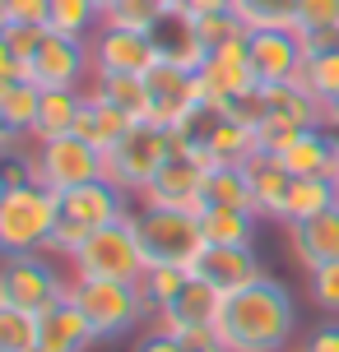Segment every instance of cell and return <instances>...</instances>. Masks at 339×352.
<instances>
[{
    "label": "cell",
    "instance_id": "23",
    "mask_svg": "<svg viewBox=\"0 0 339 352\" xmlns=\"http://www.w3.org/2000/svg\"><path fill=\"white\" fill-rule=\"evenodd\" d=\"M205 246H256V213L251 209H228V204H205L196 213Z\"/></svg>",
    "mask_w": 339,
    "mask_h": 352
},
{
    "label": "cell",
    "instance_id": "27",
    "mask_svg": "<svg viewBox=\"0 0 339 352\" xmlns=\"http://www.w3.org/2000/svg\"><path fill=\"white\" fill-rule=\"evenodd\" d=\"M265 93H269V116H284L293 125H325V102L302 79L298 84H274Z\"/></svg>",
    "mask_w": 339,
    "mask_h": 352
},
{
    "label": "cell",
    "instance_id": "7",
    "mask_svg": "<svg viewBox=\"0 0 339 352\" xmlns=\"http://www.w3.org/2000/svg\"><path fill=\"white\" fill-rule=\"evenodd\" d=\"M0 297H5V306L42 316L47 306L70 297V278L42 250H33V255H0Z\"/></svg>",
    "mask_w": 339,
    "mask_h": 352
},
{
    "label": "cell",
    "instance_id": "32",
    "mask_svg": "<svg viewBox=\"0 0 339 352\" xmlns=\"http://www.w3.org/2000/svg\"><path fill=\"white\" fill-rule=\"evenodd\" d=\"M232 14L247 23V33H256V28H293L298 0H232Z\"/></svg>",
    "mask_w": 339,
    "mask_h": 352
},
{
    "label": "cell",
    "instance_id": "53",
    "mask_svg": "<svg viewBox=\"0 0 339 352\" xmlns=\"http://www.w3.org/2000/svg\"><path fill=\"white\" fill-rule=\"evenodd\" d=\"M298 352H302V348H298Z\"/></svg>",
    "mask_w": 339,
    "mask_h": 352
},
{
    "label": "cell",
    "instance_id": "51",
    "mask_svg": "<svg viewBox=\"0 0 339 352\" xmlns=\"http://www.w3.org/2000/svg\"><path fill=\"white\" fill-rule=\"evenodd\" d=\"M0 10H5V0H0Z\"/></svg>",
    "mask_w": 339,
    "mask_h": 352
},
{
    "label": "cell",
    "instance_id": "34",
    "mask_svg": "<svg viewBox=\"0 0 339 352\" xmlns=\"http://www.w3.org/2000/svg\"><path fill=\"white\" fill-rule=\"evenodd\" d=\"M302 84L311 88L325 107L339 102V47H335V52H321V56H307Z\"/></svg>",
    "mask_w": 339,
    "mask_h": 352
},
{
    "label": "cell",
    "instance_id": "21",
    "mask_svg": "<svg viewBox=\"0 0 339 352\" xmlns=\"http://www.w3.org/2000/svg\"><path fill=\"white\" fill-rule=\"evenodd\" d=\"M130 125H135L130 111H121V107H112V102H103V98H89V93H84V107H79V116H74L70 135L98 144V148L107 153V148H116V144L130 135Z\"/></svg>",
    "mask_w": 339,
    "mask_h": 352
},
{
    "label": "cell",
    "instance_id": "37",
    "mask_svg": "<svg viewBox=\"0 0 339 352\" xmlns=\"http://www.w3.org/2000/svg\"><path fill=\"white\" fill-rule=\"evenodd\" d=\"M89 236H93L89 228H79L74 218H65V213H61V218H56V228H52V236H47V246H42V255H52V260H65V264H70Z\"/></svg>",
    "mask_w": 339,
    "mask_h": 352
},
{
    "label": "cell",
    "instance_id": "18",
    "mask_svg": "<svg viewBox=\"0 0 339 352\" xmlns=\"http://www.w3.org/2000/svg\"><path fill=\"white\" fill-rule=\"evenodd\" d=\"M288 228V255L302 269H321V264L339 260V204H330L316 218L302 223H284Z\"/></svg>",
    "mask_w": 339,
    "mask_h": 352
},
{
    "label": "cell",
    "instance_id": "16",
    "mask_svg": "<svg viewBox=\"0 0 339 352\" xmlns=\"http://www.w3.org/2000/svg\"><path fill=\"white\" fill-rule=\"evenodd\" d=\"M61 213L65 218H74L79 228H112V223H121V218H130V195L121 190V186H112L107 176H98V181H89V186H74V190L61 195Z\"/></svg>",
    "mask_w": 339,
    "mask_h": 352
},
{
    "label": "cell",
    "instance_id": "42",
    "mask_svg": "<svg viewBox=\"0 0 339 352\" xmlns=\"http://www.w3.org/2000/svg\"><path fill=\"white\" fill-rule=\"evenodd\" d=\"M130 352H191L181 338H172V334H163V329H149V334H140L135 338V348Z\"/></svg>",
    "mask_w": 339,
    "mask_h": 352
},
{
    "label": "cell",
    "instance_id": "49",
    "mask_svg": "<svg viewBox=\"0 0 339 352\" xmlns=\"http://www.w3.org/2000/svg\"><path fill=\"white\" fill-rule=\"evenodd\" d=\"M116 5H121V0H98V10H103V14H112Z\"/></svg>",
    "mask_w": 339,
    "mask_h": 352
},
{
    "label": "cell",
    "instance_id": "5",
    "mask_svg": "<svg viewBox=\"0 0 339 352\" xmlns=\"http://www.w3.org/2000/svg\"><path fill=\"white\" fill-rule=\"evenodd\" d=\"M130 228L140 236V250L149 264H181V269H191L196 255L205 250L200 218L186 209H144V204H135Z\"/></svg>",
    "mask_w": 339,
    "mask_h": 352
},
{
    "label": "cell",
    "instance_id": "45",
    "mask_svg": "<svg viewBox=\"0 0 339 352\" xmlns=\"http://www.w3.org/2000/svg\"><path fill=\"white\" fill-rule=\"evenodd\" d=\"M14 140H23V135H14V130H10V125L0 121V158H5V153H10V144Z\"/></svg>",
    "mask_w": 339,
    "mask_h": 352
},
{
    "label": "cell",
    "instance_id": "48",
    "mask_svg": "<svg viewBox=\"0 0 339 352\" xmlns=\"http://www.w3.org/2000/svg\"><path fill=\"white\" fill-rule=\"evenodd\" d=\"M191 352H228V348H223V343L214 338V343H205V348H191Z\"/></svg>",
    "mask_w": 339,
    "mask_h": 352
},
{
    "label": "cell",
    "instance_id": "12",
    "mask_svg": "<svg viewBox=\"0 0 339 352\" xmlns=\"http://www.w3.org/2000/svg\"><path fill=\"white\" fill-rule=\"evenodd\" d=\"M89 56L98 74H149L158 65V47L154 33L140 28H121V23H98V33L89 37Z\"/></svg>",
    "mask_w": 339,
    "mask_h": 352
},
{
    "label": "cell",
    "instance_id": "43",
    "mask_svg": "<svg viewBox=\"0 0 339 352\" xmlns=\"http://www.w3.org/2000/svg\"><path fill=\"white\" fill-rule=\"evenodd\" d=\"M302 352H339V320H325L311 329V338L302 343Z\"/></svg>",
    "mask_w": 339,
    "mask_h": 352
},
{
    "label": "cell",
    "instance_id": "17",
    "mask_svg": "<svg viewBox=\"0 0 339 352\" xmlns=\"http://www.w3.org/2000/svg\"><path fill=\"white\" fill-rule=\"evenodd\" d=\"M154 47H158V60L167 65H181V70H200L209 52H205V42H200V28H196V14L177 5V10H167V14L154 23Z\"/></svg>",
    "mask_w": 339,
    "mask_h": 352
},
{
    "label": "cell",
    "instance_id": "14",
    "mask_svg": "<svg viewBox=\"0 0 339 352\" xmlns=\"http://www.w3.org/2000/svg\"><path fill=\"white\" fill-rule=\"evenodd\" d=\"M144 84H149V116H144V121L163 125V130H177L196 107H205L200 84H196V70H181V65L158 60L154 70L144 74Z\"/></svg>",
    "mask_w": 339,
    "mask_h": 352
},
{
    "label": "cell",
    "instance_id": "39",
    "mask_svg": "<svg viewBox=\"0 0 339 352\" xmlns=\"http://www.w3.org/2000/svg\"><path fill=\"white\" fill-rule=\"evenodd\" d=\"M307 292L325 316H339V260L321 264V269H307Z\"/></svg>",
    "mask_w": 339,
    "mask_h": 352
},
{
    "label": "cell",
    "instance_id": "46",
    "mask_svg": "<svg viewBox=\"0 0 339 352\" xmlns=\"http://www.w3.org/2000/svg\"><path fill=\"white\" fill-rule=\"evenodd\" d=\"M325 130H339V102L325 107Z\"/></svg>",
    "mask_w": 339,
    "mask_h": 352
},
{
    "label": "cell",
    "instance_id": "20",
    "mask_svg": "<svg viewBox=\"0 0 339 352\" xmlns=\"http://www.w3.org/2000/svg\"><path fill=\"white\" fill-rule=\"evenodd\" d=\"M247 181H251V213L256 218H279L284 223V204L293 190V172L269 153H256L247 162Z\"/></svg>",
    "mask_w": 339,
    "mask_h": 352
},
{
    "label": "cell",
    "instance_id": "47",
    "mask_svg": "<svg viewBox=\"0 0 339 352\" xmlns=\"http://www.w3.org/2000/svg\"><path fill=\"white\" fill-rule=\"evenodd\" d=\"M330 181L339 186V140H335V162H330Z\"/></svg>",
    "mask_w": 339,
    "mask_h": 352
},
{
    "label": "cell",
    "instance_id": "11",
    "mask_svg": "<svg viewBox=\"0 0 339 352\" xmlns=\"http://www.w3.org/2000/svg\"><path fill=\"white\" fill-rule=\"evenodd\" d=\"M93 74V56L84 37L52 33L42 37V47L33 52V60H23V79H33L37 88H84Z\"/></svg>",
    "mask_w": 339,
    "mask_h": 352
},
{
    "label": "cell",
    "instance_id": "3",
    "mask_svg": "<svg viewBox=\"0 0 339 352\" xmlns=\"http://www.w3.org/2000/svg\"><path fill=\"white\" fill-rule=\"evenodd\" d=\"M70 301L84 311L93 338H121L135 324L154 320L149 301L135 283H107V278H70Z\"/></svg>",
    "mask_w": 339,
    "mask_h": 352
},
{
    "label": "cell",
    "instance_id": "28",
    "mask_svg": "<svg viewBox=\"0 0 339 352\" xmlns=\"http://www.w3.org/2000/svg\"><path fill=\"white\" fill-rule=\"evenodd\" d=\"M330 204H339V186L330 176H293V190H288V204H284V223L316 218Z\"/></svg>",
    "mask_w": 339,
    "mask_h": 352
},
{
    "label": "cell",
    "instance_id": "33",
    "mask_svg": "<svg viewBox=\"0 0 339 352\" xmlns=\"http://www.w3.org/2000/svg\"><path fill=\"white\" fill-rule=\"evenodd\" d=\"M0 352H37V316L0 301Z\"/></svg>",
    "mask_w": 339,
    "mask_h": 352
},
{
    "label": "cell",
    "instance_id": "9",
    "mask_svg": "<svg viewBox=\"0 0 339 352\" xmlns=\"http://www.w3.org/2000/svg\"><path fill=\"white\" fill-rule=\"evenodd\" d=\"M103 176V148L79 135H56V140L37 144V181L47 190L65 195L74 186H89Z\"/></svg>",
    "mask_w": 339,
    "mask_h": 352
},
{
    "label": "cell",
    "instance_id": "2",
    "mask_svg": "<svg viewBox=\"0 0 339 352\" xmlns=\"http://www.w3.org/2000/svg\"><path fill=\"white\" fill-rule=\"evenodd\" d=\"M56 218H61V195L33 186H10L0 190V255H33L47 246Z\"/></svg>",
    "mask_w": 339,
    "mask_h": 352
},
{
    "label": "cell",
    "instance_id": "19",
    "mask_svg": "<svg viewBox=\"0 0 339 352\" xmlns=\"http://www.w3.org/2000/svg\"><path fill=\"white\" fill-rule=\"evenodd\" d=\"M93 343L98 338H93L89 320H84V311L70 297L37 316V352H89Z\"/></svg>",
    "mask_w": 339,
    "mask_h": 352
},
{
    "label": "cell",
    "instance_id": "50",
    "mask_svg": "<svg viewBox=\"0 0 339 352\" xmlns=\"http://www.w3.org/2000/svg\"><path fill=\"white\" fill-rule=\"evenodd\" d=\"M163 5H167V10H177V5H181V0H163Z\"/></svg>",
    "mask_w": 339,
    "mask_h": 352
},
{
    "label": "cell",
    "instance_id": "24",
    "mask_svg": "<svg viewBox=\"0 0 339 352\" xmlns=\"http://www.w3.org/2000/svg\"><path fill=\"white\" fill-rule=\"evenodd\" d=\"M84 93L89 98H103V102L121 107V111H130L135 121H144L149 116V84H144V74H89V84H84Z\"/></svg>",
    "mask_w": 339,
    "mask_h": 352
},
{
    "label": "cell",
    "instance_id": "1",
    "mask_svg": "<svg viewBox=\"0 0 339 352\" xmlns=\"http://www.w3.org/2000/svg\"><path fill=\"white\" fill-rule=\"evenodd\" d=\"M214 334L228 352H288V343L298 334V311H293L288 287L274 278H260L242 292H232L223 301Z\"/></svg>",
    "mask_w": 339,
    "mask_h": 352
},
{
    "label": "cell",
    "instance_id": "22",
    "mask_svg": "<svg viewBox=\"0 0 339 352\" xmlns=\"http://www.w3.org/2000/svg\"><path fill=\"white\" fill-rule=\"evenodd\" d=\"M335 140H339V135H330L325 125H307V130H298V140L279 153V162H284L293 176H330Z\"/></svg>",
    "mask_w": 339,
    "mask_h": 352
},
{
    "label": "cell",
    "instance_id": "30",
    "mask_svg": "<svg viewBox=\"0 0 339 352\" xmlns=\"http://www.w3.org/2000/svg\"><path fill=\"white\" fill-rule=\"evenodd\" d=\"M186 283H191V269H181V264H149L135 287L144 292L149 311H163L167 301H177L181 292H186Z\"/></svg>",
    "mask_w": 339,
    "mask_h": 352
},
{
    "label": "cell",
    "instance_id": "6",
    "mask_svg": "<svg viewBox=\"0 0 339 352\" xmlns=\"http://www.w3.org/2000/svg\"><path fill=\"white\" fill-rule=\"evenodd\" d=\"M149 260L140 250V236L130 228V218L98 228L79 246V255L70 260V278H107V283H140Z\"/></svg>",
    "mask_w": 339,
    "mask_h": 352
},
{
    "label": "cell",
    "instance_id": "31",
    "mask_svg": "<svg viewBox=\"0 0 339 352\" xmlns=\"http://www.w3.org/2000/svg\"><path fill=\"white\" fill-rule=\"evenodd\" d=\"M205 204L251 209V181H247V167H209V176H205Z\"/></svg>",
    "mask_w": 339,
    "mask_h": 352
},
{
    "label": "cell",
    "instance_id": "15",
    "mask_svg": "<svg viewBox=\"0 0 339 352\" xmlns=\"http://www.w3.org/2000/svg\"><path fill=\"white\" fill-rule=\"evenodd\" d=\"M191 274L205 278L209 287H218L223 297H232V292H242V287H251V283L269 278L260 255H256V246H205L196 255V264H191Z\"/></svg>",
    "mask_w": 339,
    "mask_h": 352
},
{
    "label": "cell",
    "instance_id": "44",
    "mask_svg": "<svg viewBox=\"0 0 339 352\" xmlns=\"http://www.w3.org/2000/svg\"><path fill=\"white\" fill-rule=\"evenodd\" d=\"M0 79H23V60H14L5 42H0Z\"/></svg>",
    "mask_w": 339,
    "mask_h": 352
},
{
    "label": "cell",
    "instance_id": "26",
    "mask_svg": "<svg viewBox=\"0 0 339 352\" xmlns=\"http://www.w3.org/2000/svg\"><path fill=\"white\" fill-rule=\"evenodd\" d=\"M37 107H42V88L33 79H0V121L10 125L14 135L33 140Z\"/></svg>",
    "mask_w": 339,
    "mask_h": 352
},
{
    "label": "cell",
    "instance_id": "8",
    "mask_svg": "<svg viewBox=\"0 0 339 352\" xmlns=\"http://www.w3.org/2000/svg\"><path fill=\"white\" fill-rule=\"evenodd\" d=\"M223 292L218 287H209L205 278H196L191 274V283H186V292H181L177 301H167L163 311H154V329H163V334L181 338L186 348H205V343H214V329H218V316H223Z\"/></svg>",
    "mask_w": 339,
    "mask_h": 352
},
{
    "label": "cell",
    "instance_id": "52",
    "mask_svg": "<svg viewBox=\"0 0 339 352\" xmlns=\"http://www.w3.org/2000/svg\"><path fill=\"white\" fill-rule=\"evenodd\" d=\"M0 301H5V297H0Z\"/></svg>",
    "mask_w": 339,
    "mask_h": 352
},
{
    "label": "cell",
    "instance_id": "41",
    "mask_svg": "<svg viewBox=\"0 0 339 352\" xmlns=\"http://www.w3.org/2000/svg\"><path fill=\"white\" fill-rule=\"evenodd\" d=\"M47 14H52V0H5V19L10 23H37V28H47Z\"/></svg>",
    "mask_w": 339,
    "mask_h": 352
},
{
    "label": "cell",
    "instance_id": "10",
    "mask_svg": "<svg viewBox=\"0 0 339 352\" xmlns=\"http://www.w3.org/2000/svg\"><path fill=\"white\" fill-rule=\"evenodd\" d=\"M247 60L260 88L298 84L307 70V47L298 28H256L247 33Z\"/></svg>",
    "mask_w": 339,
    "mask_h": 352
},
{
    "label": "cell",
    "instance_id": "29",
    "mask_svg": "<svg viewBox=\"0 0 339 352\" xmlns=\"http://www.w3.org/2000/svg\"><path fill=\"white\" fill-rule=\"evenodd\" d=\"M103 23V10L98 0H52V14H47V28L52 33H65V37H84L89 42Z\"/></svg>",
    "mask_w": 339,
    "mask_h": 352
},
{
    "label": "cell",
    "instance_id": "36",
    "mask_svg": "<svg viewBox=\"0 0 339 352\" xmlns=\"http://www.w3.org/2000/svg\"><path fill=\"white\" fill-rule=\"evenodd\" d=\"M167 14L163 0H121L112 14H103L107 23H121V28H140V33H154V23Z\"/></svg>",
    "mask_w": 339,
    "mask_h": 352
},
{
    "label": "cell",
    "instance_id": "38",
    "mask_svg": "<svg viewBox=\"0 0 339 352\" xmlns=\"http://www.w3.org/2000/svg\"><path fill=\"white\" fill-rule=\"evenodd\" d=\"M298 33H339V0H298Z\"/></svg>",
    "mask_w": 339,
    "mask_h": 352
},
{
    "label": "cell",
    "instance_id": "35",
    "mask_svg": "<svg viewBox=\"0 0 339 352\" xmlns=\"http://www.w3.org/2000/svg\"><path fill=\"white\" fill-rule=\"evenodd\" d=\"M196 28H200V42H205V52H218L223 42H232V37H247V23L232 14V10L196 14Z\"/></svg>",
    "mask_w": 339,
    "mask_h": 352
},
{
    "label": "cell",
    "instance_id": "25",
    "mask_svg": "<svg viewBox=\"0 0 339 352\" xmlns=\"http://www.w3.org/2000/svg\"><path fill=\"white\" fill-rule=\"evenodd\" d=\"M79 107H84V88H42V107H37L33 144L56 140V135H70Z\"/></svg>",
    "mask_w": 339,
    "mask_h": 352
},
{
    "label": "cell",
    "instance_id": "40",
    "mask_svg": "<svg viewBox=\"0 0 339 352\" xmlns=\"http://www.w3.org/2000/svg\"><path fill=\"white\" fill-rule=\"evenodd\" d=\"M42 37H47V28H37V23H10L5 47H10L14 60H33V52L42 47Z\"/></svg>",
    "mask_w": 339,
    "mask_h": 352
},
{
    "label": "cell",
    "instance_id": "13",
    "mask_svg": "<svg viewBox=\"0 0 339 352\" xmlns=\"http://www.w3.org/2000/svg\"><path fill=\"white\" fill-rule=\"evenodd\" d=\"M205 176H209L205 162H196L191 153H172V158L158 167V176L144 186L140 204H144V209H186V213H200V209H205Z\"/></svg>",
    "mask_w": 339,
    "mask_h": 352
},
{
    "label": "cell",
    "instance_id": "4",
    "mask_svg": "<svg viewBox=\"0 0 339 352\" xmlns=\"http://www.w3.org/2000/svg\"><path fill=\"white\" fill-rule=\"evenodd\" d=\"M177 148H172V130H163L154 121H135L130 125V135H125L116 148L103 153V176H107L112 186H121L130 199H140L144 186L158 176V167L172 158Z\"/></svg>",
    "mask_w": 339,
    "mask_h": 352
}]
</instances>
